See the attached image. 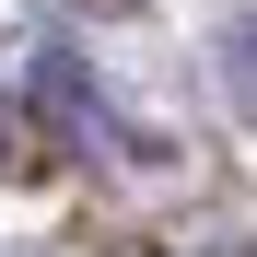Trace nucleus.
Wrapping results in <instances>:
<instances>
[{"mask_svg":"<svg viewBox=\"0 0 257 257\" xmlns=\"http://www.w3.org/2000/svg\"><path fill=\"white\" fill-rule=\"evenodd\" d=\"M24 105L47 117L59 141H70V152H117V141H128V117H117V94H105V82L82 70L70 47H35V70H24Z\"/></svg>","mask_w":257,"mask_h":257,"instance_id":"obj_1","label":"nucleus"},{"mask_svg":"<svg viewBox=\"0 0 257 257\" xmlns=\"http://www.w3.org/2000/svg\"><path fill=\"white\" fill-rule=\"evenodd\" d=\"M222 70H234V94H245V105H257V12H245V24H234V35H222Z\"/></svg>","mask_w":257,"mask_h":257,"instance_id":"obj_2","label":"nucleus"},{"mask_svg":"<svg viewBox=\"0 0 257 257\" xmlns=\"http://www.w3.org/2000/svg\"><path fill=\"white\" fill-rule=\"evenodd\" d=\"M24 164H35V141H24V117H12V105H0V176H24Z\"/></svg>","mask_w":257,"mask_h":257,"instance_id":"obj_3","label":"nucleus"}]
</instances>
